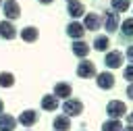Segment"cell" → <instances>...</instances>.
Segmentation results:
<instances>
[{"instance_id": "6da1fadb", "label": "cell", "mask_w": 133, "mask_h": 131, "mask_svg": "<svg viewBox=\"0 0 133 131\" xmlns=\"http://www.w3.org/2000/svg\"><path fill=\"white\" fill-rule=\"evenodd\" d=\"M2 15L6 17V21L21 19V4L17 0H2Z\"/></svg>"}, {"instance_id": "7a4b0ae2", "label": "cell", "mask_w": 133, "mask_h": 131, "mask_svg": "<svg viewBox=\"0 0 133 131\" xmlns=\"http://www.w3.org/2000/svg\"><path fill=\"white\" fill-rule=\"evenodd\" d=\"M37 121H39V112H37V110H33V108L23 110V112L19 114V119H17V123H19V125H23L25 129H31Z\"/></svg>"}, {"instance_id": "3957f363", "label": "cell", "mask_w": 133, "mask_h": 131, "mask_svg": "<svg viewBox=\"0 0 133 131\" xmlns=\"http://www.w3.org/2000/svg\"><path fill=\"white\" fill-rule=\"evenodd\" d=\"M102 25H104V29H106L108 33H114V31L118 29V25H121V21H118V12H114L112 8L106 10L104 17H102Z\"/></svg>"}, {"instance_id": "277c9868", "label": "cell", "mask_w": 133, "mask_h": 131, "mask_svg": "<svg viewBox=\"0 0 133 131\" xmlns=\"http://www.w3.org/2000/svg\"><path fill=\"white\" fill-rule=\"evenodd\" d=\"M123 62H125V54L121 50H108L104 56V64L110 69H118V67H123Z\"/></svg>"}, {"instance_id": "5b68a950", "label": "cell", "mask_w": 133, "mask_h": 131, "mask_svg": "<svg viewBox=\"0 0 133 131\" xmlns=\"http://www.w3.org/2000/svg\"><path fill=\"white\" fill-rule=\"evenodd\" d=\"M15 37H19V29L15 27V23L12 21H0V40H6V42H10V40H15Z\"/></svg>"}, {"instance_id": "8992f818", "label": "cell", "mask_w": 133, "mask_h": 131, "mask_svg": "<svg viewBox=\"0 0 133 131\" xmlns=\"http://www.w3.org/2000/svg\"><path fill=\"white\" fill-rule=\"evenodd\" d=\"M77 75L81 77V79H91V77H96L98 73H96V64L91 62V60H87V58H81V62H79V67H77Z\"/></svg>"}, {"instance_id": "52a82bcc", "label": "cell", "mask_w": 133, "mask_h": 131, "mask_svg": "<svg viewBox=\"0 0 133 131\" xmlns=\"http://www.w3.org/2000/svg\"><path fill=\"white\" fill-rule=\"evenodd\" d=\"M62 112H64L66 116H77V114H81V112H83V104H81V100L66 98L64 104H62Z\"/></svg>"}, {"instance_id": "ba28073f", "label": "cell", "mask_w": 133, "mask_h": 131, "mask_svg": "<svg viewBox=\"0 0 133 131\" xmlns=\"http://www.w3.org/2000/svg\"><path fill=\"white\" fill-rule=\"evenodd\" d=\"M19 37L25 42V44H35L39 40V29L35 25H25L21 31H19Z\"/></svg>"}, {"instance_id": "9c48e42d", "label": "cell", "mask_w": 133, "mask_h": 131, "mask_svg": "<svg viewBox=\"0 0 133 131\" xmlns=\"http://www.w3.org/2000/svg\"><path fill=\"white\" fill-rule=\"evenodd\" d=\"M83 27H85L87 31H98V29L102 27V15H98V12H87V15H83Z\"/></svg>"}, {"instance_id": "30bf717a", "label": "cell", "mask_w": 133, "mask_h": 131, "mask_svg": "<svg viewBox=\"0 0 133 131\" xmlns=\"http://www.w3.org/2000/svg\"><path fill=\"white\" fill-rule=\"evenodd\" d=\"M106 112H108V116H112V119H118V116H125V112H127V106H125V102H121V100H112V102H108V106H106Z\"/></svg>"}, {"instance_id": "8fae6325", "label": "cell", "mask_w": 133, "mask_h": 131, "mask_svg": "<svg viewBox=\"0 0 133 131\" xmlns=\"http://www.w3.org/2000/svg\"><path fill=\"white\" fill-rule=\"evenodd\" d=\"M66 15H69L73 21H77L79 17H83V15H85V6H83V2H79V0H71V2L66 4Z\"/></svg>"}, {"instance_id": "7c38bea8", "label": "cell", "mask_w": 133, "mask_h": 131, "mask_svg": "<svg viewBox=\"0 0 133 131\" xmlns=\"http://www.w3.org/2000/svg\"><path fill=\"white\" fill-rule=\"evenodd\" d=\"M96 83L100 89H112L114 87V75L110 71H104V73H98L96 75Z\"/></svg>"}, {"instance_id": "4fadbf2b", "label": "cell", "mask_w": 133, "mask_h": 131, "mask_svg": "<svg viewBox=\"0 0 133 131\" xmlns=\"http://www.w3.org/2000/svg\"><path fill=\"white\" fill-rule=\"evenodd\" d=\"M66 35L73 37V40H83V35H85V27H83V23H79V21H71V23L66 25Z\"/></svg>"}, {"instance_id": "5bb4252c", "label": "cell", "mask_w": 133, "mask_h": 131, "mask_svg": "<svg viewBox=\"0 0 133 131\" xmlns=\"http://www.w3.org/2000/svg\"><path fill=\"white\" fill-rule=\"evenodd\" d=\"M58 100H66V98H71V94H73V87H71V83H66V81H60V83H56L54 85V91H52Z\"/></svg>"}, {"instance_id": "9a60e30c", "label": "cell", "mask_w": 133, "mask_h": 131, "mask_svg": "<svg viewBox=\"0 0 133 131\" xmlns=\"http://www.w3.org/2000/svg\"><path fill=\"white\" fill-rule=\"evenodd\" d=\"M17 119L12 116V114H8V112H2L0 114V131H15L17 129Z\"/></svg>"}, {"instance_id": "2e32d148", "label": "cell", "mask_w": 133, "mask_h": 131, "mask_svg": "<svg viewBox=\"0 0 133 131\" xmlns=\"http://www.w3.org/2000/svg\"><path fill=\"white\" fill-rule=\"evenodd\" d=\"M39 104H42V108H44L46 112H54V110L60 106V102H58V98H56L54 94H46Z\"/></svg>"}, {"instance_id": "e0dca14e", "label": "cell", "mask_w": 133, "mask_h": 131, "mask_svg": "<svg viewBox=\"0 0 133 131\" xmlns=\"http://www.w3.org/2000/svg\"><path fill=\"white\" fill-rule=\"evenodd\" d=\"M131 40H133V17L121 23V42H131Z\"/></svg>"}, {"instance_id": "ac0fdd59", "label": "cell", "mask_w": 133, "mask_h": 131, "mask_svg": "<svg viewBox=\"0 0 133 131\" xmlns=\"http://www.w3.org/2000/svg\"><path fill=\"white\" fill-rule=\"evenodd\" d=\"M71 50H73V54H75L77 58H87V54H89V46H87L83 40H75L73 46H71Z\"/></svg>"}, {"instance_id": "d6986e66", "label": "cell", "mask_w": 133, "mask_h": 131, "mask_svg": "<svg viewBox=\"0 0 133 131\" xmlns=\"http://www.w3.org/2000/svg\"><path fill=\"white\" fill-rule=\"evenodd\" d=\"M52 127H54V131H69L71 129V116H54V121H52Z\"/></svg>"}, {"instance_id": "ffe728a7", "label": "cell", "mask_w": 133, "mask_h": 131, "mask_svg": "<svg viewBox=\"0 0 133 131\" xmlns=\"http://www.w3.org/2000/svg\"><path fill=\"white\" fill-rule=\"evenodd\" d=\"M94 48L98 50V52H108V48H110V37L108 35H96L94 37Z\"/></svg>"}, {"instance_id": "44dd1931", "label": "cell", "mask_w": 133, "mask_h": 131, "mask_svg": "<svg viewBox=\"0 0 133 131\" xmlns=\"http://www.w3.org/2000/svg\"><path fill=\"white\" fill-rule=\"evenodd\" d=\"M15 75L10 73V71H0V87H4V89H8V87H12L15 85Z\"/></svg>"}, {"instance_id": "7402d4cb", "label": "cell", "mask_w": 133, "mask_h": 131, "mask_svg": "<svg viewBox=\"0 0 133 131\" xmlns=\"http://www.w3.org/2000/svg\"><path fill=\"white\" fill-rule=\"evenodd\" d=\"M102 131H123V125L118 123V119H110L102 125Z\"/></svg>"}, {"instance_id": "603a6c76", "label": "cell", "mask_w": 133, "mask_h": 131, "mask_svg": "<svg viewBox=\"0 0 133 131\" xmlns=\"http://www.w3.org/2000/svg\"><path fill=\"white\" fill-rule=\"evenodd\" d=\"M129 6H131V0H112L114 12H125V10H129Z\"/></svg>"}, {"instance_id": "cb8c5ba5", "label": "cell", "mask_w": 133, "mask_h": 131, "mask_svg": "<svg viewBox=\"0 0 133 131\" xmlns=\"http://www.w3.org/2000/svg\"><path fill=\"white\" fill-rule=\"evenodd\" d=\"M123 77H125L129 83H133V64H129V67L123 69Z\"/></svg>"}, {"instance_id": "d4e9b609", "label": "cell", "mask_w": 133, "mask_h": 131, "mask_svg": "<svg viewBox=\"0 0 133 131\" xmlns=\"http://www.w3.org/2000/svg\"><path fill=\"white\" fill-rule=\"evenodd\" d=\"M125 56H127V58H129V60L133 62V46H129V48H127V52H125Z\"/></svg>"}, {"instance_id": "484cf974", "label": "cell", "mask_w": 133, "mask_h": 131, "mask_svg": "<svg viewBox=\"0 0 133 131\" xmlns=\"http://www.w3.org/2000/svg\"><path fill=\"white\" fill-rule=\"evenodd\" d=\"M127 96H129V100H133V83H129V87H127Z\"/></svg>"}, {"instance_id": "4316f807", "label": "cell", "mask_w": 133, "mask_h": 131, "mask_svg": "<svg viewBox=\"0 0 133 131\" xmlns=\"http://www.w3.org/2000/svg\"><path fill=\"white\" fill-rule=\"evenodd\" d=\"M37 2H39V4H52L54 0H37Z\"/></svg>"}, {"instance_id": "83f0119b", "label": "cell", "mask_w": 133, "mask_h": 131, "mask_svg": "<svg viewBox=\"0 0 133 131\" xmlns=\"http://www.w3.org/2000/svg\"><path fill=\"white\" fill-rule=\"evenodd\" d=\"M2 112H4V100L0 98V114H2Z\"/></svg>"}, {"instance_id": "f1b7e54d", "label": "cell", "mask_w": 133, "mask_h": 131, "mask_svg": "<svg viewBox=\"0 0 133 131\" xmlns=\"http://www.w3.org/2000/svg\"><path fill=\"white\" fill-rule=\"evenodd\" d=\"M129 123H133V112H131V114H129Z\"/></svg>"}, {"instance_id": "f546056e", "label": "cell", "mask_w": 133, "mask_h": 131, "mask_svg": "<svg viewBox=\"0 0 133 131\" xmlns=\"http://www.w3.org/2000/svg\"><path fill=\"white\" fill-rule=\"evenodd\" d=\"M127 131H133V127H129V129H127Z\"/></svg>"}, {"instance_id": "4dcf8cb0", "label": "cell", "mask_w": 133, "mask_h": 131, "mask_svg": "<svg viewBox=\"0 0 133 131\" xmlns=\"http://www.w3.org/2000/svg\"><path fill=\"white\" fill-rule=\"evenodd\" d=\"M0 8H2V0H0Z\"/></svg>"}, {"instance_id": "1f68e13d", "label": "cell", "mask_w": 133, "mask_h": 131, "mask_svg": "<svg viewBox=\"0 0 133 131\" xmlns=\"http://www.w3.org/2000/svg\"><path fill=\"white\" fill-rule=\"evenodd\" d=\"M66 2H71V0H66Z\"/></svg>"}, {"instance_id": "d6a6232c", "label": "cell", "mask_w": 133, "mask_h": 131, "mask_svg": "<svg viewBox=\"0 0 133 131\" xmlns=\"http://www.w3.org/2000/svg\"><path fill=\"white\" fill-rule=\"evenodd\" d=\"M25 131H29V129H25Z\"/></svg>"}]
</instances>
